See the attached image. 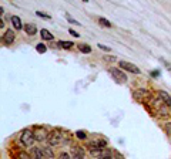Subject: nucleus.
Returning a JSON list of instances; mask_svg holds the SVG:
<instances>
[{
    "label": "nucleus",
    "mask_w": 171,
    "mask_h": 159,
    "mask_svg": "<svg viewBox=\"0 0 171 159\" xmlns=\"http://www.w3.org/2000/svg\"><path fill=\"white\" fill-rule=\"evenodd\" d=\"M36 50H37V51H39V53L44 54V53H46V51H47V47H46V46H44V44H43V43H39V44H37V46H36Z\"/></svg>",
    "instance_id": "obj_18"
},
{
    "label": "nucleus",
    "mask_w": 171,
    "mask_h": 159,
    "mask_svg": "<svg viewBox=\"0 0 171 159\" xmlns=\"http://www.w3.org/2000/svg\"><path fill=\"white\" fill-rule=\"evenodd\" d=\"M99 47H100L101 50H104V51H107V53L110 51V47H106V46H103V44H99Z\"/></svg>",
    "instance_id": "obj_28"
},
{
    "label": "nucleus",
    "mask_w": 171,
    "mask_h": 159,
    "mask_svg": "<svg viewBox=\"0 0 171 159\" xmlns=\"http://www.w3.org/2000/svg\"><path fill=\"white\" fill-rule=\"evenodd\" d=\"M84 155H86V151L81 146H78V145H73L71 146V156L73 158L81 159V158H84Z\"/></svg>",
    "instance_id": "obj_9"
},
{
    "label": "nucleus",
    "mask_w": 171,
    "mask_h": 159,
    "mask_svg": "<svg viewBox=\"0 0 171 159\" xmlns=\"http://www.w3.org/2000/svg\"><path fill=\"white\" fill-rule=\"evenodd\" d=\"M165 132L171 136V122H167V124H165Z\"/></svg>",
    "instance_id": "obj_23"
},
{
    "label": "nucleus",
    "mask_w": 171,
    "mask_h": 159,
    "mask_svg": "<svg viewBox=\"0 0 171 159\" xmlns=\"http://www.w3.org/2000/svg\"><path fill=\"white\" fill-rule=\"evenodd\" d=\"M158 98H160L161 101H163V102H164L165 105L171 106V97H170L168 94H167L165 91H160V92H158Z\"/></svg>",
    "instance_id": "obj_12"
},
{
    "label": "nucleus",
    "mask_w": 171,
    "mask_h": 159,
    "mask_svg": "<svg viewBox=\"0 0 171 159\" xmlns=\"http://www.w3.org/2000/svg\"><path fill=\"white\" fill-rule=\"evenodd\" d=\"M107 145H108L107 139H93L87 143L89 149L90 148H107Z\"/></svg>",
    "instance_id": "obj_11"
},
{
    "label": "nucleus",
    "mask_w": 171,
    "mask_h": 159,
    "mask_svg": "<svg viewBox=\"0 0 171 159\" xmlns=\"http://www.w3.org/2000/svg\"><path fill=\"white\" fill-rule=\"evenodd\" d=\"M10 21H12L13 27H14L16 30H22L24 27L23 24H22V20H20V17H17V16H12V17H10Z\"/></svg>",
    "instance_id": "obj_13"
},
{
    "label": "nucleus",
    "mask_w": 171,
    "mask_h": 159,
    "mask_svg": "<svg viewBox=\"0 0 171 159\" xmlns=\"http://www.w3.org/2000/svg\"><path fill=\"white\" fill-rule=\"evenodd\" d=\"M23 29H24V31H26L29 35H34L36 33H37V27H36L34 24H31V23H27Z\"/></svg>",
    "instance_id": "obj_14"
},
{
    "label": "nucleus",
    "mask_w": 171,
    "mask_h": 159,
    "mask_svg": "<svg viewBox=\"0 0 171 159\" xmlns=\"http://www.w3.org/2000/svg\"><path fill=\"white\" fill-rule=\"evenodd\" d=\"M60 158H64V159H70L71 156L69 155V153H66V152H61L60 153Z\"/></svg>",
    "instance_id": "obj_26"
},
{
    "label": "nucleus",
    "mask_w": 171,
    "mask_h": 159,
    "mask_svg": "<svg viewBox=\"0 0 171 159\" xmlns=\"http://www.w3.org/2000/svg\"><path fill=\"white\" fill-rule=\"evenodd\" d=\"M150 74H151V77H160V71H158V70H155V71H151V72H150Z\"/></svg>",
    "instance_id": "obj_27"
},
{
    "label": "nucleus",
    "mask_w": 171,
    "mask_h": 159,
    "mask_svg": "<svg viewBox=\"0 0 171 159\" xmlns=\"http://www.w3.org/2000/svg\"><path fill=\"white\" fill-rule=\"evenodd\" d=\"M90 155L93 158H100V159L113 158V152L108 148H90Z\"/></svg>",
    "instance_id": "obj_3"
},
{
    "label": "nucleus",
    "mask_w": 171,
    "mask_h": 159,
    "mask_svg": "<svg viewBox=\"0 0 171 159\" xmlns=\"http://www.w3.org/2000/svg\"><path fill=\"white\" fill-rule=\"evenodd\" d=\"M66 18H67V21H69V23L76 24V26H80V21H77L76 18H73V17L70 16V14H66Z\"/></svg>",
    "instance_id": "obj_20"
},
{
    "label": "nucleus",
    "mask_w": 171,
    "mask_h": 159,
    "mask_svg": "<svg viewBox=\"0 0 171 159\" xmlns=\"http://www.w3.org/2000/svg\"><path fill=\"white\" fill-rule=\"evenodd\" d=\"M110 74L114 77V80H116L117 83H125V81H127L125 74H124L121 70H118V68H111V70H110Z\"/></svg>",
    "instance_id": "obj_7"
},
{
    "label": "nucleus",
    "mask_w": 171,
    "mask_h": 159,
    "mask_svg": "<svg viewBox=\"0 0 171 159\" xmlns=\"http://www.w3.org/2000/svg\"><path fill=\"white\" fill-rule=\"evenodd\" d=\"M19 141L22 143V146L24 148H29L31 146L33 143H34L36 138H34V131L31 129H24L22 134H20V138H19Z\"/></svg>",
    "instance_id": "obj_2"
},
{
    "label": "nucleus",
    "mask_w": 171,
    "mask_h": 159,
    "mask_svg": "<svg viewBox=\"0 0 171 159\" xmlns=\"http://www.w3.org/2000/svg\"><path fill=\"white\" fill-rule=\"evenodd\" d=\"M40 35H41L43 40H50V41L53 40V34H52L47 29H41L40 30Z\"/></svg>",
    "instance_id": "obj_15"
},
{
    "label": "nucleus",
    "mask_w": 171,
    "mask_h": 159,
    "mask_svg": "<svg viewBox=\"0 0 171 159\" xmlns=\"http://www.w3.org/2000/svg\"><path fill=\"white\" fill-rule=\"evenodd\" d=\"M47 142L50 146H56V145H60V143H67L69 142V136L63 134L60 129H54L49 134Z\"/></svg>",
    "instance_id": "obj_1"
},
{
    "label": "nucleus",
    "mask_w": 171,
    "mask_h": 159,
    "mask_svg": "<svg viewBox=\"0 0 171 159\" xmlns=\"http://www.w3.org/2000/svg\"><path fill=\"white\" fill-rule=\"evenodd\" d=\"M14 37H16V33L13 31V30H6V33H4V35H3V43L6 44V46H10V44H13V41H14Z\"/></svg>",
    "instance_id": "obj_10"
},
{
    "label": "nucleus",
    "mask_w": 171,
    "mask_h": 159,
    "mask_svg": "<svg viewBox=\"0 0 171 159\" xmlns=\"http://www.w3.org/2000/svg\"><path fill=\"white\" fill-rule=\"evenodd\" d=\"M76 136L77 138H78V139H86V138H87V134H86V132H84V131H77L76 132Z\"/></svg>",
    "instance_id": "obj_21"
},
{
    "label": "nucleus",
    "mask_w": 171,
    "mask_h": 159,
    "mask_svg": "<svg viewBox=\"0 0 171 159\" xmlns=\"http://www.w3.org/2000/svg\"><path fill=\"white\" fill-rule=\"evenodd\" d=\"M31 156L40 159V158H53L54 155L50 148H34L31 151Z\"/></svg>",
    "instance_id": "obj_4"
},
{
    "label": "nucleus",
    "mask_w": 171,
    "mask_h": 159,
    "mask_svg": "<svg viewBox=\"0 0 171 159\" xmlns=\"http://www.w3.org/2000/svg\"><path fill=\"white\" fill-rule=\"evenodd\" d=\"M81 1H86V3H87V1H89V0H81Z\"/></svg>",
    "instance_id": "obj_31"
},
{
    "label": "nucleus",
    "mask_w": 171,
    "mask_h": 159,
    "mask_svg": "<svg viewBox=\"0 0 171 159\" xmlns=\"http://www.w3.org/2000/svg\"><path fill=\"white\" fill-rule=\"evenodd\" d=\"M59 47L64 48V50H70L73 47V43L71 41H59Z\"/></svg>",
    "instance_id": "obj_17"
},
{
    "label": "nucleus",
    "mask_w": 171,
    "mask_h": 159,
    "mask_svg": "<svg viewBox=\"0 0 171 159\" xmlns=\"http://www.w3.org/2000/svg\"><path fill=\"white\" fill-rule=\"evenodd\" d=\"M104 60H106V61H116V57H111V55L108 57V55H106V57H104Z\"/></svg>",
    "instance_id": "obj_29"
},
{
    "label": "nucleus",
    "mask_w": 171,
    "mask_h": 159,
    "mask_svg": "<svg viewBox=\"0 0 171 159\" xmlns=\"http://www.w3.org/2000/svg\"><path fill=\"white\" fill-rule=\"evenodd\" d=\"M78 50L81 51V53H84V54H89V53H91V47H90L89 44H78Z\"/></svg>",
    "instance_id": "obj_16"
},
{
    "label": "nucleus",
    "mask_w": 171,
    "mask_h": 159,
    "mask_svg": "<svg viewBox=\"0 0 171 159\" xmlns=\"http://www.w3.org/2000/svg\"><path fill=\"white\" fill-rule=\"evenodd\" d=\"M69 33H70V34L73 35V37H80V34H78L77 31H74V30H73V29H70V30H69Z\"/></svg>",
    "instance_id": "obj_25"
},
{
    "label": "nucleus",
    "mask_w": 171,
    "mask_h": 159,
    "mask_svg": "<svg viewBox=\"0 0 171 159\" xmlns=\"http://www.w3.org/2000/svg\"><path fill=\"white\" fill-rule=\"evenodd\" d=\"M36 14H37V16H39V17H43V18H46V20H50V18H52V16H50V14H46V13H41V12H39V10H37V12H36Z\"/></svg>",
    "instance_id": "obj_22"
},
{
    "label": "nucleus",
    "mask_w": 171,
    "mask_h": 159,
    "mask_svg": "<svg viewBox=\"0 0 171 159\" xmlns=\"http://www.w3.org/2000/svg\"><path fill=\"white\" fill-rule=\"evenodd\" d=\"M133 97H134V100H136V101H140V102H143V101H144V98H147V97H148V91L146 88L134 89V91H133Z\"/></svg>",
    "instance_id": "obj_8"
},
{
    "label": "nucleus",
    "mask_w": 171,
    "mask_h": 159,
    "mask_svg": "<svg viewBox=\"0 0 171 159\" xmlns=\"http://www.w3.org/2000/svg\"><path fill=\"white\" fill-rule=\"evenodd\" d=\"M118 65H120V68H123V70H125V71H128V72H133V74H140V68H138L137 65L128 63V61H120V63H118Z\"/></svg>",
    "instance_id": "obj_6"
},
{
    "label": "nucleus",
    "mask_w": 171,
    "mask_h": 159,
    "mask_svg": "<svg viewBox=\"0 0 171 159\" xmlns=\"http://www.w3.org/2000/svg\"><path fill=\"white\" fill-rule=\"evenodd\" d=\"M0 27H1V29H4V21H3V20L0 21Z\"/></svg>",
    "instance_id": "obj_30"
},
{
    "label": "nucleus",
    "mask_w": 171,
    "mask_h": 159,
    "mask_svg": "<svg viewBox=\"0 0 171 159\" xmlns=\"http://www.w3.org/2000/svg\"><path fill=\"white\" fill-rule=\"evenodd\" d=\"M99 23H100L101 26H104V27H108V29L111 27V23H110L107 18H104V17H99Z\"/></svg>",
    "instance_id": "obj_19"
},
{
    "label": "nucleus",
    "mask_w": 171,
    "mask_h": 159,
    "mask_svg": "<svg viewBox=\"0 0 171 159\" xmlns=\"http://www.w3.org/2000/svg\"><path fill=\"white\" fill-rule=\"evenodd\" d=\"M160 61H161V63H163V64H164L165 67H167V70H170V71H171V65H170V63H168V61H165L164 58H160Z\"/></svg>",
    "instance_id": "obj_24"
},
{
    "label": "nucleus",
    "mask_w": 171,
    "mask_h": 159,
    "mask_svg": "<svg viewBox=\"0 0 171 159\" xmlns=\"http://www.w3.org/2000/svg\"><path fill=\"white\" fill-rule=\"evenodd\" d=\"M49 132L46 128H36L34 129V138H36V141L37 142H44V141H47V138H49Z\"/></svg>",
    "instance_id": "obj_5"
}]
</instances>
